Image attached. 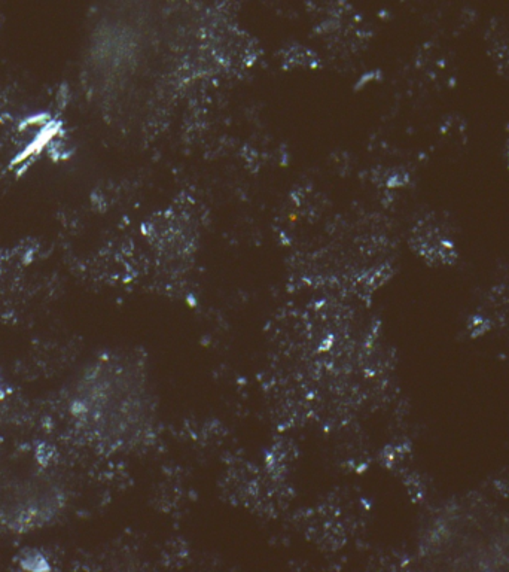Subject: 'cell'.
<instances>
[{"instance_id": "obj_1", "label": "cell", "mask_w": 509, "mask_h": 572, "mask_svg": "<svg viewBox=\"0 0 509 572\" xmlns=\"http://www.w3.org/2000/svg\"><path fill=\"white\" fill-rule=\"evenodd\" d=\"M72 428L102 453H127L151 441L157 397L142 358L107 352L91 361L70 386Z\"/></svg>"}, {"instance_id": "obj_2", "label": "cell", "mask_w": 509, "mask_h": 572, "mask_svg": "<svg viewBox=\"0 0 509 572\" xmlns=\"http://www.w3.org/2000/svg\"><path fill=\"white\" fill-rule=\"evenodd\" d=\"M61 479L48 462L16 465L0 471V528L12 534L42 529L61 514L65 505Z\"/></svg>"}, {"instance_id": "obj_3", "label": "cell", "mask_w": 509, "mask_h": 572, "mask_svg": "<svg viewBox=\"0 0 509 572\" xmlns=\"http://www.w3.org/2000/svg\"><path fill=\"white\" fill-rule=\"evenodd\" d=\"M5 404H6V390L2 378H0V422H2L4 412H5Z\"/></svg>"}]
</instances>
